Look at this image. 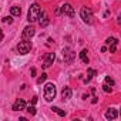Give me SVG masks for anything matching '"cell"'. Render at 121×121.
Instances as JSON below:
<instances>
[{
  "label": "cell",
  "mask_w": 121,
  "mask_h": 121,
  "mask_svg": "<svg viewBox=\"0 0 121 121\" xmlns=\"http://www.w3.org/2000/svg\"><path fill=\"white\" fill-rule=\"evenodd\" d=\"M26 110H27V112H29V114H31V115H34V114H36V108H34V104L29 105Z\"/></svg>",
  "instance_id": "ac0fdd59"
},
{
  "label": "cell",
  "mask_w": 121,
  "mask_h": 121,
  "mask_svg": "<svg viewBox=\"0 0 121 121\" xmlns=\"http://www.w3.org/2000/svg\"><path fill=\"white\" fill-rule=\"evenodd\" d=\"M26 108V103H24V100H22V98H19L14 104H13V111H22V110H24Z\"/></svg>",
  "instance_id": "8fae6325"
},
{
  "label": "cell",
  "mask_w": 121,
  "mask_h": 121,
  "mask_svg": "<svg viewBox=\"0 0 121 121\" xmlns=\"http://www.w3.org/2000/svg\"><path fill=\"white\" fill-rule=\"evenodd\" d=\"M71 94H73V91H71L70 87H64L63 91H61V97H63V100H69V98H71Z\"/></svg>",
  "instance_id": "4fadbf2b"
},
{
  "label": "cell",
  "mask_w": 121,
  "mask_h": 121,
  "mask_svg": "<svg viewBox=\"0 0 121 121\" xmlns=\"http://www.w3.org/2000/svg\"><path fill=\"white\" fill-rule=\"evenodd\" d=\"M105 44L110 47V53H115V50H117V44H118V40L114 39V37H108V39L105 40Z\"/></svg>",
  "instance_id": "ba28073f"
},
{
  "label": "cell",
  "mask_w": 121,
  "mask_h": 121,
  "mask_svg": "<svg viewBox=\"0 0 121 121\" xmlns=\"http://www.w3.org/2000/svg\"><path fill=\"white\" fill-rule=\"evenodd\" d=\"M31 76H33V77L36 76V69H31Z\"/></svg>",
  "instance_id": "cb8c5ba5"
},
{
  "label": "cell",
  "mask_w": 121,
  "mask_h": 121,
  "mask_svg": "<svg viewBox=\"0 0 121 121\" xmlns=\"http://www.w3.org/2000/svg\"><path fill=\"white\" fill-rule=\"evenodd\" d=\"M117 115H118V111H117L115 108H110V110H107V112H105V118H107V120H115Z\"/></svg>",
  "instance_id": "7c38bea8"
},
{
  "label": "cell",
  "mask_w": 121,
  "mask_h": 121,
  "mask_svg": "<svg viewBox=\"0 0 121 121\" xmlns=\"http://www.w3.org/2000/svg\"><path fill=\"white\" fill-rule=\"evenodd\" d=\"M10 13H12V16H20L22 14V9L19 6H13L10 9Z\"/></svg>",
  "instance_id": "9a60e30c"
},
{
  "label": "cell",
  "mask_w": 121,
  "mask_h": 121,
  "mask_svg": "<svg viewBox=\"0 0 121 121\" xmlns=\"http://www.w3.org/2000/svg\"><path fill=\"white\" fill-rule=\"evenodd\" d=\"M80 58H81V61H83L84 64H88V57H87V50H86V48L81 50V53H80Z\"/></svg>",
  "instance_id": "5bb4252c"
},
{
  "label": "cell",
  "mask_w": 121,
  "mask_h": 121,
  "mask_svg": "<svg viewBox=\"0 0 121 121\" xmlns=\"http://www.w3.org/2000/svg\"><path fill=\"white\" fill-rule=\"evenodd\" d=\"M80 16H81V19H83L84 23H87V24H93V19H94V16H93L91 9H88V7H83V9L80 10Z\"/></svg>",
  "instance_id": "3957f363"
},
{
  "label": "cell",
  "mask_w": 121,
  "mask_h": 121,
  "mask_svg": "<svg viewBox=\"0 0 121 121\" xmlns=\"http://www.w3.org/2000/svg\"><path fill=\"white\" fill-rule=\"evenodd\" d=\"M103 90H104L105 93H111V90H112V88H111L108 84H105V83H104V84H103Z\"/></svg>",
  "instance_id": "7402d4cb"
},
{
  "label": "cell",
  "mask_w": 121,
  "mask_h": 121,
  "mask_svg": "<svg viewBox=\"0 0 121 121\" xmlns=\"http://www.w3.org/2000/svg\"><path fill=\"white\" fill-rule=\"evenodd\" d=\"M56 86L53 83H47L44 86V100L46 101H53L56 97Z\"/></svg>",
  "instance_id": "7a4b0ae2"
},
{
  "label": "cell",
  "mask_w": 121,
  "mask_h": 121,
  "mask_svg": "<svg viewBox=\"0 0 121 121\" xmlns=\"http://www.w3.org/2000/svg\"><path fill=\"white\" fill-rule=\"evenodd\" d=\"M12 22H13L12 16H6V17H3V23H6V24H12Z\"/></svg>",
  "instance_id": "ffe728a7"
},
{
  "label": "cell",
  "mask_w": 121,
  "mask_h": 121,
  "mask_svg": "<svg viewBox=\"0 0 121 121\" xmlns=\"http://www.w3.org/2000/svg\"><path fill=\"white\" fill-rule=\"evenodd\" d=\"M74 53H73V50L71 48H69V47H66V48H63V58H64V61L66 63H73V60H74Z\"/></svg>",
  "instance_id": "5b68a950"
},
{
  "label": "cell",
  "mask_w": 121,
  "mask_h": 121,
  "mask_svg": "<svg viewBox=\"0 0 121 121\" xmlns=\"http://www.w3.org/2000/svg\"><path fill=\"white\" fill-rule=\"evenodd\" d=\"M34 27L33 26H27V27H24V30H23V39L24 40H29V39H31L33 36H34Z\"/></svg>",
  "instance_id": "9c48e42d"
},
{
  "label": "cell",
  "mask_w": 121,
  "mask_h": 121,
  "mask_svg": "<svg viewBox=\"0 0 121 121\" xmlns=\"http://www.w3.org/2000/svg\"><path fill=\"white\" fill-rule=\"evenodd\" d=\"M46 78H47V74H46V73H43V74H41V77H39V78H37V84L44 83V81H46Z\"/></svg>",
  "instance_id": "d6986e66"
},
{
  "label": "cell",
  "mask_w": 121,
  "mask_h": 121,
  "mask_svg": "<svg viewBox=\"0 0 121 121\" xmlns=\"http://www.w3.org/2000/svg\"><path fill=\"white\" fill-rule=\"evenodd\" d=\"M39 14H40V6H39L37 3H33V4L30 6V9H29V13H27V20H29V23L37 22Z\"/></svg>",
  "instance_id": "6da1fadb"
},
{
  "label": "cell",
  "mask_w": 121,
  "mask_h": 121,
  "mask_svg": "<svg viewBox=\"0 0 121 121\" xmlns=\"http://www.w3.org/2000/svg\"><path fill=\"white\" fill-rule=\"evenodd\" d=\"M3 40V33H2V29H0V41Z\"/></svg>",
  "instance_id": "d4e9b609"
},
{
  "label": "cell",
  "mask_w": 121,
  "mask_h": 121,
  "mask_svg": "<svg viewBox=\"0 0 121 121\" xmlns=\"http://www.w3.org/2000/svg\"><path fill=\"white\" fill-rule=\"evenodd\" d=\"M37 20H39L40 27H47V24L50 23L47 13H46V12H41V10H40V14H39V19H37Z\"/></svg>",
  "instance_id": "8992f818"
},
{
  "label": "cell",
  "mask_w": 121,
  "mask_h": 121,
  "mask_svg": "<svg viewBox=\"0 0 121 121\" xmlns=\"http://www.w3.org/2000/svg\"><path fill=\"white\" fill-rule=\"evenodd\" d=\"M51 110H53V111H54L56 114H58L60 117H64V115H66V112H64V111H63L61 108H58V107H51Z\"/></svg>",
  "instance_id": "2e32d148"
},
{
  "label": "cell",
  "mask_w": 121,
  "mask_h": 121,
  "mask_svg": "<svg viewBox=\"0 0 121 121\" xmlns=\"http://www.w3.org/2000/svg\"><path fill=\"white\" fill-rule=\"evenodd\" d=\"M54 58H56V54H54V53H48V54L46 56V60H44L43 67H44V69L51 67V64H53V61H54Z\"/></svg>",
  "instance_id": "30bf717a"
},
{
  "label": "cell",
  "mask_w": 121,
  "mask_h": 121,
  "mask_svg": "<svg viewBox=\"0 0 121 121\" xmlns=\"http://www.w3.org/2000/svg\"><path fill=\"white\" fill-rule=\"evenodd\" d=\"M37 103V97H33V100H31V104H36Z\"/></svg>",
  "instance_id": "603a6c76"
},
{
  "label": "cell",
  "mask_w": 121,
  "mask_h": 121,
  "mask_svg": "<svg viewBox=\"0 0 121 121\" xmlns=\"http://www.w3.org/2000/svg\"><path fill=\"white\" fill-rule=\"evenodd\" d=\"M30 50H31V43L27 41V40H23V41H20V43L17 44V51H19V54H22V56L30 53Z\"/></svg>",
  "instance_id": "277c9868"
},
{
  "label": "cell",
  "mask_w": 121,
  "mask_h": 121,
  "mask_svg": "<svg viewBox=\"0 0 121 121\" xmlns=\"http://www.w3.org/2000/svg\"><path fill=\"white\" fill-rule=\"evenodd\" d=\"M87 71H88V77L84 80V83H88V81L91 80V77H93V76H95V70H93V69H88Z\"/></svg>",
  "instance_id": "e0dca14e"
},
{
  "label": "cell",
  "mask_w": 121,
  "mask_h": 121,
  "mask_svg": "<svg viewBox=\"0 0 121 121\" xmlns=\"http://www.w3.org/2000/svg\"><path fill=\"white\" fill-rule=\"evenodd\" d=\"M61 12H63L66 16H69V17H74V9H73V6H71L70 3H64V4L61 6Z\"/></svg>",
  "instance_id": "52a82bcc"
},
{
  "label": "cell",
  "mask_w": 121,
  "mask_h": 121,
  "mask_svg": "<svg viewBox=\"0 0 121 121\" xmlns=\"http://www.w3.org/2000/svg\"><path fill=\"white\" fill-rule=\"evenodd\" d=\"M104 83H105V84H108V86H114V84H115V83H114V80H112V78H110V77H105Z\"/></svg>",
  "instance_id": "44dd1931"
}]
</instances>
